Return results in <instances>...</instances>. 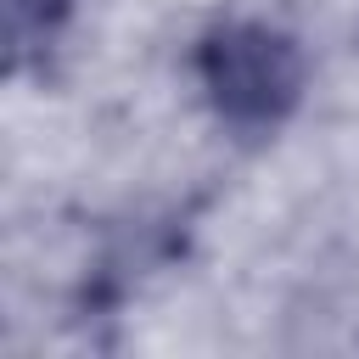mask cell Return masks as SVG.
Returning <instances> with one entry per match:
<instances>
[{
	"mask_svg": "<svg viewBox=\"0 0 359 359\" xmlns=\"http://www.w3.org/2000/svg\"><path fill=\"white\" fill-rule=\"evenodd\" d=\"M202 84L236 129H275L303 90V56L280 28L230 22L202 39Z\"/></svg>",
	"mask_w": 359,
	"mask_h": 359,
	"instance_id": "1",
	"label": "cell"
},
{
	"mask_svg": "<svg viewBox=\"0 0 359 359\" xmlns=\"http://www.w3.org/2000/svg\"><path fill=\"white\" fill-rule=\"evenodd\" d=\"M67 0H6V17H11V45L17 50H34L56 34Z\"/></svg>",
	"mask_w": 359,
	"mask_h": 359,
	"instance_id": "2",
	"label": "cell"
}]
</instances>
